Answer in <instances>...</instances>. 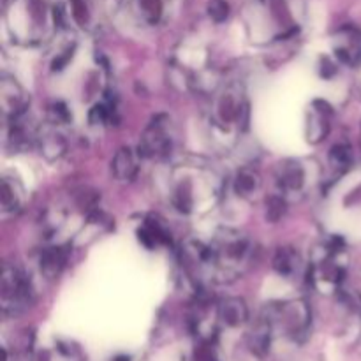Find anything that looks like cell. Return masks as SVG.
<instances>
[{"label":"cell","instance_id":"7a4b0ae2","mask_svg":"<svg viewBox=\"0 0 361 361\" xmlns=\"http://www.w3.org/2000/svg\"><path fill=\"white\" fill-rule=\"evenodd\" d=\"M134 171H136V164H134V159L130 150H120L115 155V161H113V173H115L118 178L129 180L133 178Z\"/></svg>","mask_w":361,"mask_h":361},{"label":"cell","instance_id":"3957f363","mask_svg":"<svg viewBox=\"0 0 361 361\" xmlns=\"http://www.w3.org/2000/svg\"><path fill=\"white\" fill-rule=\"evenodd\" d=\"M222 316L229 324H240L247 316L245 305L240 300H228L222 305Z\"/></svg>","mask_w":361,"mask_h":361},{"label":"cell","instance_id":"9c48e42d","mask_svg":"<svg viewBox=\"0 0 361 361\" xmlns=\"http://www.w3.org/2000/svg\"><path fill=\"white\" fill-rule=\"evenodd\" d=\"M141 7H143V13L150 18L152 21H155L161 14L162 9V0H140Z\"/></svg>","mask_w":361,"mask_h":361},{"label":"cell","instance_id":"6da1fadb","mask_svg":"<svg viewBox=\"0 0 361 361\" xmlns=\"http://www.w3.org/2000/svg\"><path fill=\"white\" fill-rule=\"evenodd\" d=\"M66 264V254L62 249H48L41 257V270L46 277L53 279L60 274V270Z\"/></svg>","mask_w":361,"mask_h":361},{"label":"cell","instance_id":"277c9868","mask_svg":"<svg viewBox=\"0 0 361 361\" xmlns=\"http://www.w3.org/2000/svg\"><path fill=\"white\" fill-rule=\"evenodd\" d=\"M303 182V171L298 164L289 166V168H284L281 175V183L282 187H288V189H298Z\"/></svg>","mask_w":361,"mask_h":361},{"label":"cell","instance_id":"52a82bcc","mask_svg":"<svg viewBox=\"0 0 361 361\" xmlns=\"http://www.w3.org/2000/svg\"><path fill=\"white\" fill-rule=\"evenodd\" d=\"M229 14V6L226 0H212L210 2V16L215 21H224Z\"/></svg>","mask_w":361,"mask_h":361},{"label":"cell","instance_id":"8992f818","mask_svg":"<svg viewBox=\"0 0 361 361\" xmlns=\"http://www.w3.org/2000/svg\"><path fill=\"white\" fill-rule=\"evenodd\" d=\"M284 212H286L284 200H282V197H277V196L270 197V201H268V219L274 222L279 221V219L284 215Z\"/></svg>","mask_w":361,"mask_h":361},{"label":"cell","instance_id":"5b68a950","mask_svg":"<svg viewBox=\"0 0 361 361\" xmlns=\"http://www.w3.org/2000/svg\"><path fill=\"white\" fill-rule=\"evenodd\" d=\"M257 187V176L252 173H242L236 180V192L249 194Z\"/></svg>","mask_w":361,"mask_h":361},{"label":"cell","instance_id":"30bf717a","mask_svg":"<svg viewBox=\"0 0 361 361\" xmlns=\"http://www.w3.org/2000/svg\"><path fill=\"white\" fill-rule=\"evenodd\" d=\"M73 14L80 23H85V21H87L88 11L85 0H73Z\"/></svg>","mask_w":361,"mask_h":361},{"label":"cell","instance_id":"ba28073f","mask_svg":"<svg viewBox=\"0 0 361 361\" xmlns=\"http://www.w3.org/2000/svg\"><path fill=\"white\" fill-rule=\"evenodd\" d=\"M275 268L279 270V274H291L293 270V257L289 256L288 250H281V252L277 254V257H275Z\"/></svg>","mask_w":361,"mask_h":361}]
</instances>
